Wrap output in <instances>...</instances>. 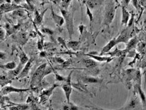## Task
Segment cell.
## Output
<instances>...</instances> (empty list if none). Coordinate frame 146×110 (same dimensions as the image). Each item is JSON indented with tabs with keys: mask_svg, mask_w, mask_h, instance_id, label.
<instances>
[{
	"mask_svg": "<svg viewBox=\"0 0 146 110\" xmlns=\"http://www.w3.org/2000/svg\"><path fill=\"white\" fill-rule=\"evenodd\" d=\"M46 10H45V11H43L42 13L40 14L38 13V12L36 11V15H35V23L36 24H40L42 23V21L43 20V15L45 14V12Z\"/></svg>",
	"mask_w": 146,
	"mask_h": 110,
	"instance_id": "ac0fdd59",
	"label": "cell"
},
{
	"mask_svg": "<svg viewBox=\"0 0 146 110\" xmlns=\"http://www.w3.org/2000/svg\"><path fill=\"white\" fill-rule=\"evenodd\" d=\"M87 14L88 15L89 17V20H90V21H91V23L93 19H94V16H93L92 13H91V10L89 9V8L88 7V6L87 5Z\"/></svg>",
	"mask_w": 146,
	"mask_h": 110,
	"instance_id": "cb8c5ba5",
	"label": "cell"
},
{
	"mask_svg": "<svg viewBox=\"0 0 146 110\" xmlns=\"http://www.w3.org/2000/svg\"><path fill=\"white\" fill-rule=\"evenodd\" d=\"M23 7L20 5H17V4H11V3H5L1 5V11H8L11 10H15L17 9L23 8Z\"/></svg>",
	"mask_w": 146,
	"mask_h": 110,
	"instance_id": "8992f818",
	"label": "cell"
},
{
	"mask_svg": "<svg viewBox=\"0 0 146 110\" xmlns=\"http://www.w3.org/2000/svg\"><path fill=\"white\" fill-rule=\"evenodd\" d=\"M89 108L91 109V110H104V109H102L98 108H95V107H89Z\"/></svg>",
	"mask_w": 146,
	"mask_h": 110,
	"instance_id": "4dcf8cb0",
	"label": "cell"
},
{
	"mask_svg": "<svg viewBox=\"0 0 146 110\" xmlns=\"http://www.w3.org/2000/svg\"><path fill=\"white\" fill-rule=\"evenodd\" d=\"M32 66V60L30 59L29 60V61L27 62V64L24 65V67L22 71L21 72V73L19 74L17 78H23L24 77H25L26 75H28V72L30 70L31 67Z\"/></svg>",
	"mask_w": 146,
	"mask_h": 110,
	"instance_id": "52a82bcc",
	"label": "cell"
},
{
	"mask_svg": "<svg viewBox=\"0 0 146 110\" xmlns=\"http://www.w3.org/2000/svg\"><path fill=\"white\" fill-rule=\"evenodd\" d=\"M86 2L87 3V5L88 6V7L91 9L95 8L96 6H98V5L100 4V3H102V1H87Z\"/></svg>",
	"mask_w": 146,
	"mask_h": 110,
	"instance_id": "ffe728a7",
	"label": "cell"
},
{
	"mask_svg": "<svg viewBox=\"0 0 146 110\" xmlns=\"http://www.w3.org/2000/svg\"><path fill=\"white\" fill-rule=\"evenodd\" d=\"M45 52H42L41 53H40V55H41L40 56H41V57H45Z\"/></svg>",
	"mask_w": 146,
	"mask_h": 110,
	"instance_id": "836d02e7",
	"label": "cell"
},
{
	"mask_svg": "<svg viewBox=\"0 0 146 110\" xmlns=\"http://www.w3.org/2000/svg\"><path fill=\"white\" fill-rule=\"evenodd\" d=\"M3 31L2 29H1V39H3Z\"/></svg>",
	"mask_w": 146,
	"mask_h": 110,
	"instance_id": "d6a6232c",
	"label": "cell"
},
{
	"mask_svg": "<svg viewBox=\"0 0 146 110\" xmlns=\"http://www.w3.org/2000/svg\"><path fill=\"white\" fill-rule=\"evenodd\" d=\"M117 44V43L116 42V39H114L112 40H110V42H108L107 45L104 47L103 49H102L100 55H102V54H104V53L108 52L115 45H116Z\"/></svg>",
	"mask_w": 146,
	"mask_h": 110,
	"instance_id": "ba28073f",
	"label": "cell"
},
{
	"mask_svg": "<svg viewBox=\"0 0 146 110\" xmlns=\"http://www.w3.org/2000/svg\"><path fill=\"white\" fill-rule=\"evenodd\" d=\"M30 90V89H19V88L13 87L12 86H7L4 87L1 90V94L3 95H6L11 93H22L26 92V91Z\"/></svg>",
	"mask_w": 146,
	"mask_h": 110,
	"instance_id": "5b68a950",
	"label": "cell"
},
{
	"mask_svg": "<svg viewBox=\"0 0 146 110\" xmlns=\"http://www.w3.org/2000/svg\"><path fill=\"white\" fill-rule=\"evenodd\" d=\"M129 39V33L128 32V31L125 30L120 35L117 39H116V42H117V43H119L120 42L126 43L128 42Z\"/></svg>",
	"mask_w": 146,
	"mask_h": 110,
	"instance_id": "9c48e42d",
	"label": "cell"
},
{
	"mask_svg": "<svg viewBox=\"0 0 146 110\" xmlns=\"http://www.w3.org/2000/svg\"><path fill=\"white\" fill-rule=\"evenodd\" d=\"M56 79L58 80V81H65V79L63 77H61V75H58L57 74H56Z\"/></svg>",
	"mask_w": 146,
	"mask_h": 110,
	"instance_id": "83f0119b",
	"label": "cell"
},
{
	"mask_svg": "<svg viewBox=\"0 0 146 110\" xmlns=\"http://www.w3.org/2000/svg\"><path fill=\"white\" fill-rule=\"evenodd\" d=\"M79 44H80L79 42H76V41H74L73 42V41H72V42H68L67 45L68 46L69 48H71L73 50H75L79 47Z\"/></svg>",
	"mask_w": 146,
	"mask_h": 110,
	"instance_id": "7402d4cb",
	"label": "cell"
},
{
	"mask_svg": "<svg viewBox=\"0 0 146 110\" xmlns=\"http://www.w3.org/2000/svg\"><path fill=\"white\" fill-rule=\"evenodd\" d=\"M70 107V110H79V108L77 107L76 105H74V104L70 103V105H68Z\"/></svg>",
	"mask_w": 146,
	"mask_h": 110,
	"instance_id": "484cf974",
	"label": "cell"
},
{
	"mask_svg": "<svg viewBox=\"0 0 146 110\" xmlns=\"http://www.w3.org/2000/svg\"><path fill=\"white\" fill-rule=\"evenodd\" d=\"M135 43H136L135 40V39H132L130 41V42H129V43L128 48H129V49L132 48V47H133V46H134Z\"/></svg>",
	"mask_w": 146,
	"mask_h": 110,
	"instance_id": "4316f807",
	"label": "cell"
},
{
	"mask_svg": "<svg viewBox=\"0 0 146 110\" xmlns=\"http://www.w3.org/2000/svg\"><path fill=\"white\" fill-rule=\"evenodd\" d=\"M20 64L24 65V64H26L27 62L29 61L28 58L27 57L26 55L23 52H21L20 55Z\"/></svg>",
	"mask_w": 146,
	"mask_h": 110,
	"instance_id": "d6986e66",
	"label": "cell"
},
{
	"mask_svg": "<svg viewBox=\"0 0 146 110\" xmlns=\"http://www.w3.org/2000/svg\"><path fill=\"white\" fill-rule=\"evenodd\" d=\"M57 86V84H55L54 86H52L50 89H48L45 91L44 93H43V94H42V100H45L46 99H48V97L50 96L51 94L53 93V91H54V89H55V88Z\"/></svg>",
	"mask_w": 146,
	"mask_h": 110,
	"instance_id": "4fadbf2b",
	"label": "cell"
},
{
	"mask_svg": "<svg viewBox=\"0 0 146 110\" xmlns=\"http://www.w3.org/2000/svg\"><path fill=\"white\" fill-rule=\"evenodd\" d=\"M55 60L56 61L58 62V63H60V64H63L65 62V60H63V59H61L60 57H56Z\"/></svg>",
	"mask_w": 146,
	"mask_h": 110,
	"instance_id": "f546056e",
	"label": "cell"
},
{
	"mask_svg": "<svg viewBox=\"0 0 146 110\" xmlns=\"http://www.w3.org/2000/svg\"><path fill=\"white\" fill-rule=\"evenodd\" d=\"M83 28H84V27H83V25H80V26L79 27V30H80V33H81V34L82 33V32H83Z\"/></svg>",
	"mask_w": 146,
	"mask_h": 110,
	"instance_id": "1f68e13d",
	"label": "cell"
},
{
	"mask_svg": "<svg viewBox=\"0 0 146 110\" xmlns=\"http://www.w3.org/2000/svg\"><path fill=\"white\" fill-rule=\"evenodd\" d=\"M71 59L68 60V61H65V62L63 64V67H67V66H68V65H69L71 64Z\"/></svg>",
	"mask_w": 146,
	"mask_h": 110,
	"instance_id": "f1b7e54d",
	"label": "cell"
},
{
	"mask_svg": "<svg viewBox=\"0 0 146 110\" xmlns=\"http://www.w3.org/2000/svg\"><path fill=\"white\" fill-rule=\"evenodd\" d=\"M71 1H61L62 3V6H63V9H65V10H67L68 6L69 5V4L70 3Z\"/></svg>",
	"mask_w": 146,
	"mask_h": 110,
	"instance_id": "d4e9b609",
	"label": "cell"
},
{
	"mask_svg": "<svg viewBox=\"0 0 146 110\" xmlns=\"http://www.w3.org/2000/svg\"><path fill=\"white\" fill-rule=\"evenodd\" d=\"M83 62L86 67L88 68L95 67L97 66V63H96L94 60L92 59H84L83 60Z\"/></svg>",
	"mask_w": 146,
	"mask_h": 110,
	"instance_id": "5bb4252c",
	"label": "cell"
},
{
	"mask_svg": "<svg viewBox=\"0 0 146 110\" xmlns=\"http://www.w3.org/2000/svg\"><path fill=\"white\" fill-rule=\"evenodd\" d=\"M46 64H42L40 65V67L36 69L35 74L33 75L32 79V84H34L35 83H38L40 81H41L42 78L46 75L45 74V72L46 71Z\"/></svg>",
	"mask_w": 146,
	"mask_h": 110,
	"instance_id": "7a4b0ae2",
	"label": "cell"
},
{
	"mask_svg": "<svg viewBox=\"0 0 146 110\" xmlns=\"http://www.w3.org/2000/svg\"><path fill=\"white\" fill-rule=\"evenodd\" d=\"M87 55L90 56L92 59H94L96 61H99V62H109L111 60H112L113 58L110 57H102V56H97V55H90V54H87Z\"/></svg>",
	"mask_w": 146,
	"mask_h": 110,
	"instance_id": "7c38bea8",
	"label": "cell"
},
{
	"mask_svg": "<svg viewBox=\"0 0 146 110\" xmlns=\"http://www.w3.org/2000/svg\"><path fill=\"white\" fill-rule=\"evenodd\" d=\"M60 11L66 23L67 28L70 35V39H71L73 34V15L64 9H61Z\"/></svg>",
	"mask_w": 146,
	"mask_h": 110,
	"instance_id": "6da1fadb",
	"label": "cell"
},
{
	"mask_svg": "<svg viewBox=\"0 0 146 110\" xmlns=\"http://www.w3.org/2000/svg\"><path fill=\"white\" fill-rule=\"evenodd\" d=\"M82 80L85 83H89V84L98 83H100L101 81L100 79H98L92 77H85L82 79Z\"/></svg>",
	"mask_w": 146,
	"mask_h": 110,
	"instance_id": "9a60e30c",
	"label": "cell"
},
{
	"mask_svg": "<svg viewBox=\"0 0 146 110\" xmlns=\"http://www.w3.org/2000/svg\"><path fill=\"white\" fill-rule=\"evenodd\" d=\"M138 91H139V95H140V97H141V98L143 105H144V106H146V97L145 96L144 93L143 92V91L142 90L141 87L140 86L138 87Z\"/></svg>",
	"mask_w": 146,
	"mask_h": 110,
	"instance_id": "44dd1931",
	"label": "cell"
},
{
	"mask_svg": "<svg viewBox=\"0 0 146 110\" xmlns=\"http://www.w3.org/2000/svg\"><path fill=\"white\" fill-rule=\"evenodd\" d=\"M42 31L43 33L48 34V35H53L54 34V31L51 29H49L48 28H43L42 29Z\"/></svg>",
	"mask_w": 146,
	"mask_h": 110,
	"instance_id": "603a6c76",
	"label": "cell"
},
{
	"mask_svg": "<svg viewBox=\"0 0 146 110\" xmlns=\"http://www.w3.org/2000/svg\"><path fill=\"white\" fill-rule=\"evenodd\" d=\"M1 67L8 69V70H10V71H13L17 68V65H16V63L15 62H10L7 63V64H5L4 65H1Z\"/></svg>",
	"mask_w": 146,
	"mask_h": 110,
	"instance_id": "2e32d148",
	"label": "cell"
},
{
	"mask_svg": "<svg viewBox=\"0 0 146 110\" xmlns=\"http://www.w3.org/2000/svg\"><path fill=\"white\" fill-rule=\"evenodd\" d=\"M29 108V106L27 105H18L17 106H10V110H26Z\"/></svg>",
	"mask_w": 146,
	"mask_h": 110,
	"instance_id": "e0dca14e",
	"label": "cell"
},
{
	"mask_svg": "<svg viewBox=\"0 0 146 110\" xmlns=\"http://www.w3.org/2000/svg\"><path fill=\"white\" fill-rule=\"evenodd\" d=\"M122 21H121V24L123 25H127L129 22V18H130V13L127 11V9L124 6H122Z\"/></svg>",
	"mask_w": 146,
	"mask_h": 110,
	"instance_id": "30bf717a",
	"label": "cell"
},
{
	"mask_svg": "<svg viewBox=\"0 0 146 110\" xmlns=\"http://www.w3.org/2000/svg\"><path fill=\"white\" fill-rule=\"evenodd\" d=\"M52 11L53 18H54V21L55 22V23L57 24L58 26H60V27L61 26V25L63 24L64 21H65L63 17H61L60 16H58L56 13H55L53 9L52 10Z\"/></svg>",
	"mask_w": 146,
	"mask_h": 110,
	"instance_id": "8fae6325",
	"label": "cell"
},
{
	"mask_svg": "<svg viewBox=\"0 0 146 110\" xmlns=\"http://www.w3.org/2000/svg\"><path fill=\"white\" fill-rule=\"evenodd\" d=\"M116 8L114 5L108 6L107 8L105 17V23L107 25H109L114 20L115 15H116Z\"/></svg>",
	"mask_w": 146,
	"mask_h": 110,
	"instance_id": "3957f363",
	"label": "cell"
},
{
	"mask_svg": "<svg viewBox=\"0 0 146 110\" xmlns=\"http://www.w3.org/2000/svg\"><path fill=\"white\" fill-rule=\"evenodd\" d=\"M67 80H68L67 83L62 85V89H63L64 93H65V97H66L67 103L68 105H70L71 103L70 102V95H71V92H72V88H71V85L70 84V78L69 79V77H68V79Z\"/></svg>",
	"mask_w": 146,
	"mask_h": 110,
	"instance_id": "277c9868",
	"label": "cell"
}]
</instances>
